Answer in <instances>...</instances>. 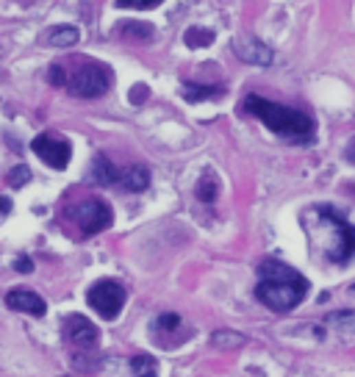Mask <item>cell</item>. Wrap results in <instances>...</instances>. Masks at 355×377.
Wrapping results in <instances>:
<instances>
[{"label":"cell","instance_id":"6da1fadb","mask_svg":"<svg viewBox=\"0 0 355 377\" xmlns=\"http://www.w3.org/2000/svg\"><path fill=\"white\" fill-rule=\"evenodd\" d=\"M258 272H261V283L255 286V297L269 311H292L306 299L308 280L292 266L277 261H264Z\"/></svg>","mask_w":355,"mask_h":377},{"label":"cell","instance_id":"7a4b0ae2","mask_svg":"<svg viewBox=\"0 0 355 377\" xmlns=\"http://www.w3.org/2000/svg\"><path fill=\"white\" fill-rule=\"evenodd\" d=\"M244 108L258 117L272 133L283 136V139H292V141H311L314 136V119L297 108H289V106H280V103H272V100H264V98H255L250 95L244 100Z\"/></svg>","mask_w":355,"mask_h":377},{"label":"cell","instance_id":"3957f363","mask_svg":"<svg viewBox=\"0 0 355 377\" xmlns=\"http://www.w3.org/2000/svg\"><path fill=\"white\" fill-rule=\"evenodd\" d=\"M108 87H111V69L98 61L78 67L67 81V89L76 98H100L108 92Z\"/></svg>","mask_w":355,"mask_h":377},{"label":"cell","instance_id":"277c9868","mask_svg":"<svg viewBox=\"0 0 355 377\" xmlns=\"http://www.w3.org/2000/svg\"><path fill=\"white\" fill-rule=\"evenodd\" d=\"M319 214H322V219H328L330 222V228H333V242L328 244V258L330 261H336V264H344V261H350L352 258V253H355V225H350V222H344L333 208H319Z\"/></svg>","mask_w":355,"mask_h":377},{"label":"cell","instance_id":"5b68a950","mask_svg":"<svg viewBox=\"0 0 355 377\" xmlns=\"http://www.w3.org/2000/svg\"><path fill=\"white\" fill-rule=\"evenodd\" d=\"M73 219H76V225L81 228L84 236H95V233H100V231L108 228L114 214H111V205L106 200L89 197V200H84V203H78L73 208Z\"/></svg>","mask_w":355,"mask_h":377},{"label":"cell","instance_id":"8992f818","mask_svg":"<svg viewBox=\"0 0 355 377\" xmlns=\"http://www.w3.org/2000/svg\"><path fill=\"white\" fill-rule=\"evenodd\" d=\"M89 306L103 317V319H117V314L122 311L125 306V288L122 283L106 277V280H98L92 288H89Z\"/></svg>","mask_w":355,"mask_h":377},{"label":"cell","instance_id":"52a82bcc","mask_svg":"<svg viewBox=\"0 0 355 377\" xmlns=\"http://www.w3.org/2000/svg\"><path fill=\"white\" fill-rule=\"evenodd\" d=\"M34 153L53 170H67L69 159H73V147H69L67 139L56 136V133H42L34 139Z\"/></svg>","mask_w":355,"mask_h":377},{"label":"cell","instance_id":"ba28073f","mask_svg":"<svg viewBox=\"0 0 355 377\" xmlns=\"http://www.w3.org/2000/svg\"><path fill=\"white\" fill-rule=\"evenodd\" d=\"M61 330H64L67 341L73 344V347H78V350H95V347H98V341H100V333H98V328H95V325L87 319V317H81V314L67 317Z\"/></svg>","mask_w":355,"mask_h":377},{"label":"cell","instance_id":"9c48e42d","mask_svg":"<svg viewBox=\"0 0 355 377\" xmlns=\"http://www.w3.org/2000/svg\"><path fill=\"white\" fill-rule=\"evenodd\" d=\"M233 53H236L244 64H255V67H269L272 58H275L272 47H266L261 39H255V36H250V34H242V36L233 39Z\"/></svg>","mask_w":355,"mask_h":377},{"label":"cell","instance_id":"30bf717a","mask_svg":"<svg viewBox=\"0 0 355 377\" xmlns=\"http://www.w3.org/2000/svg\"><path fill=\"white\" fill-rule=\"evenodd\" d=\"M6 306L9 308H14V311H20V314H28V317H45V311H47V306H45V299L36 294V291H31V288H12L9 294H6Z\"/></svg>","mask_w":355,"mask_h":377},{"label":"cell","instance_id":"8fae6325","mask_svg":"<svg viewBox=\"0 0 355 377\" xmlns=\"http://www.w3.org/2000/svg\"><path fill=\"white\" fill-rule=\"evenodd\" d=\"M117 186H122L125 192H145L150 186V172L145 167L133 164V167H128V170L119 172V183Z\"/></svg>","mask_w":355,"mask_h":377},{"label":"cell","instance_id":"7c38bea8","mask_svg":"<svg viewBox=\"0 0 355 377\" xmlns=\"http://www.w3.org/2000/svg\"><path fill=\"white\" fill-rule=\"evenodd\" d=\"M78 39H81V31L76 25H56L45 36V42L53 47H73V45H78Z\"/></svg>","mask_w":355,"mask_h":377},{"label":"cell","instance_id":"4fadbf2b","mask_svg":"<svg viewBox=\"0 0 355 377\" xmlns=\"http://www.w3.org/2000/svg\"><path fill=\"white\" fill-rule=\"evenodd\" d=\"M119 172H122V170H117L106 156H98L95 164H92V178H95V183H100V186H117V183H119Z\"/></svg>","mask_w":355,"mask_h":377},{"label":"cell","instance_id":"5bb4252c","mask_svg":"<svg viewBox=\"0 0 355 377\" xmlns=\"http://www.w3.org/2000/svg\"><path fill=\"white\" fill-rule=\"evenodd\" d=\"M220 95H222V87H194V84L183 87V98L192 100V103H200V100H208V98H220Z\"/></svg>","mask_w":355,"mask_h":377},{"label":"cell","instance_id":"9a60e30c","mask_svg":"<svg viewBox=\"0 0 355 377\" xmlns=\"http://www.w3.org/2000/svg\"><path fill=\"white\" fill-rule=\"evenodd\" d=\"M211 344L220 347V350H236L244 344V336L236 333V330H217L214 336H211Z\"/></svg>","mask_w":355,"mask_h":377},{"label":"cell","instance_id":"2e32d148","mask_svg":"<svg viewBox=\"0 0 355 377\" xmlns=\"http://www.w3.org/2000/svg\"><path fill=\"white\" fill-rule=\"evenodd\" d=\"M119 34L122 36H133V39H153V25L128 20V23H119Z\"/></svg>","mask_w":355,"mask_h":377},{"label":"cell","instance_id":"e0dca14e","mask_svg":"<svg viewBox=\"0 0 355 377\" xmlns=\"http://www.w3.org/2000/svg\"><path fill=\"white\" fill-rule=\"evenodd\" d=\"M217 178L214 175H203L200 178V183H197V197L203 200V203H214V197H217Z\"/></svg>","mask_w":355,"mask_h":377},{"label":"cell","instance_id":"ac0fdd59","mask_svg":"<svg viewBox=\"0 0 355 377\" xmlns=\"http://www.w3.org/2000/svg\"><path fill=\"white\" fill-rule=\"evenodd\" d=\"M328 322L344 333H355V311H336L328 317Z\"/></svg>","mask_w":355,"mask_h":377},{"label":"cell","instance_id":"d6986e66","mask_svg":"<svg viewBox=\"0 0 355 377\" xmlns=\"http://www.w3.org/2000/svg\"><path fill=\"white\" fill-rule=\"evenodd\" d=\"M130 366H133V374H136V377H156V361L148 358V355H136V358L130 361Z\"/></svg>","mask_w":355,"mask_h":377},{"label":"cell","instance_id":"ffe728a7","mask_svg":"<svg viewBox=\"0 0 355 377\" xmlns=\"http://www.w3.org/2000/svg\"><path fill=\"white\" fill-rule=\"evenodd\" d=\"M183 39H186L189 47H203V45H211V42H214V34L205 31V28H189Z\"/></svg>","mask_w":355,"mask_h":377},{"label":"cell","instance_id":"44dd1931","mask_svg":"<svg viewBox=\"0 0 355 377\" xmlns=\"http://www.w3.org/2000/svg\"><path fill=\"white\" fill-rule=\"evenodd\" d=\"M178 328H181V317H178V314H161V317L156 319V325H153L156 333H161V330L172 333V330H178Z\"/></svg>","mask_w":355,"mask_h":377},{"label":"cell","instance_id":"7402d4cb","mask_svg":"<svg viewBox=\"0 0 355 377\" xmlns=\"http://www.w3.org/2000/svg\"><path fill=\"white\" fill-rule=\"evenodd\" d=\"M28 181H31V170H28L25 164H20V167H14V170L9 172V186H12V189L25 186Z\"/></svg>","mask_w":355,"mask_h":377},{"label":"cell","instance_id":"603a6c76","mask_svg":"<svg viewBox=\"0 0 355 377\" xmlns=\"http://www.w3.org/2000/svg\"><path fill=\"white\" fill-rule=\"evenodd\" d=\"M161 3L164 0H117V6H122V9H156Z\"/></svg>","mask_w":355,"mask_h":377},{"label":"cell","instance_id":"cb8c5ba5","mask_svg":"<svg viewBox=\"0 0 355 377\" xmlns=\"http://www.w3.org/2000/svg\"><path fill=\"white\" fill-rule=\"evenodd\" d=\"M67 75H64V69L61 67H50V84H56V87H67Z\"/></svg>","mask_w":355,"mask_h":377},{"label":"cell","instance_id":"d4e9b609","mask_svg":"<svg viewBox=\"0 0 355 377\" xmlns=\"http://www.w3.org/2000/svg\"><path fill=\"white\" fill-rule=\"evenodd\" d=\"M133 103H141V100H148V87H133V95H130Z\"/></svg>","mask_w":355,"mask_h":377},{"label":"cell","instance_id":"484cf974","mask_svg":"<svg viewBox=\"0 0 355 377\" xmlns=\"http://www.w3.org/2000/svg\"><path fill=\"white\" fill-rule=\"evenodd\" d=\"M9 214H12V203H9V197H0V222H3Z\"/></svg>","mask_w":355,"mask_h":377},{"label":"cell","instance_id":"4316f807","mask_svg":"<svg viewBox=\"0 0 355 377\" xmlns=\"http://www.w3.org/2000/svg\"><path fill=\"white\" fill-rule=\"evenodd\" d=\"M17 269H20V272H31V269H34V264H31L28 258H20V261H17Z\"/></svg>","mask_w":355,"mask_h":377},{"label":"cell","instance_id":"83f0119b","mask_svg":"<svg viewBox=\"0 0 355 377\" xmlns=\"http://www.w3.org/2000/svg\"><path fill=\"white\" fill-rule=\"evenodd\" d=\"M347 159L355 164V141H350V147H347Z\"/></svg>","mask_w":355,"mask_h":377},{"label":"cell","instance_id":"f1b7e54d","mask_svg":"<svg viewBox=\"0 0 355 377\" xmlns=\"http://www.w3.org/2000/svg\"><path fill=\"white\" fill-rule=\"evenodd\" d=\"M352 288H355V286H352Z\"/></svg>","mask_w":355,"mask_h":377}]
</instances>
